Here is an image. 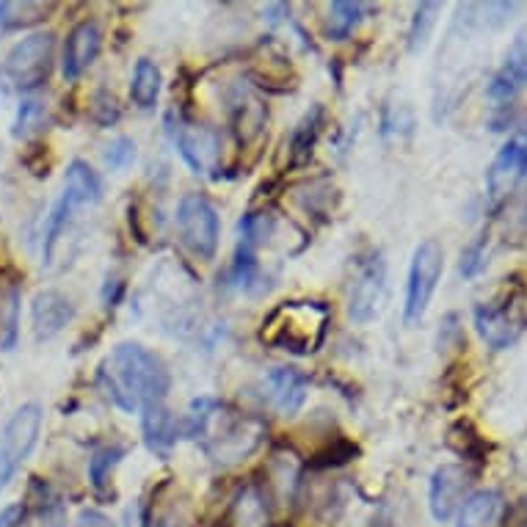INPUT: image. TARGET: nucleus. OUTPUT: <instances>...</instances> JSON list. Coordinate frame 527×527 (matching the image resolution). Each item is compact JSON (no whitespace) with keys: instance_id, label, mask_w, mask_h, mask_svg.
I'll return each instance as SVG.
<instances>
[{"instance_id":"obj_11","label":"nucleus","mask_w":527,"mask_h":527,"mask_svg":"<svg viewBox=\"0 0 527 527\" xmlns=\"http://www.w3.org/2000/svg\"><path fill=\"white\" fill-rule=\"evenodd\" d=\"M263 390L268 403L274 406L282 417H293V414L304 406L307 392H310V381L307 376L296 370V367H274L263 381Z\"/></svg>"},{"instance_id":"obj_12","label":"nucleus","mask_w":527,"mask_h":527,"mask_svg":"<svg viewBox=\"0 0 527 527\" xmlns=\"http://www.w3.org/2000/svg\"><path fill=\"white\" fill-rule=\"evenodd\" d=\"M174 144L183 161L196 174L216 172L218 166V133L205 125H180L174 130Z\"/></svg>"},{"instance_id":"obj_30","label":"nucleus","mask_w":527,"mask_h":527,"mask_svg":"<svg viewBox=\"0 0 527 527\" xmlns=\"http://www.w3.org/2000/svg\"><path fill=\"white\" fill-rule=\"evenodd\" d=\"M45 116V105L39 100H23L20 103V111H17V119H14V136L25 138L31 130H36V125L42 122Z\"/></svg>"},{"instance_id":"obj_20","label":"nucleus","mask_w":527,"mask_h":527,"mask_svg":"<svg viewBox=\"0 0 527 527\" xmlns=\"http://www.w3.org/2000/svg\"><path fill=\"white\" fill-rule=\"evenodd\" d=\"M130 97L141 111L155 108L158 97H161V69L155 67L149 58H141L133 72V83H130Z\"/></svg>"},{"instance_id":"obj_33","label":"nucleus","mask_w":527,"mask_h":527,"mask_svg":"<svg viewBox=\"0 0 527 527\" xmlns=\"http://www.w3.org/2000/svg\"><path fill=\"white\" fill-rule=\"evenodd\" d=\"M75 527H116V525L103 514V511H81Z\"/></svg>"},{"instance_id":"obj_32","label":"nucleus","mask_w":527,"mask_h":527,"mask_svg":"<svg viewBox=\"0 0 527 527\" xmlns=\"http://www.w3.org/2000/svg\"><path fill=\"white\" fill-rule=\"evenodd\" d=\"M497 527H527V497L516 500L511 508H505L503 522Z\"/></svg>"},{"instance_id":"obj_15","label":"nucleus","mask_w":527,"mask_h":527,"mask_svg":"<svg viewBox=\"0 0 527 527\" xmlns=\"http://www.w3.org/2000/svg\"><path fill=\"white\" fill-rule=\"evenodd\" d=\"M72 318H75V307L58 290H39L31 301V326L39 343L53 340Z\"/></svg>"},{"instance_id":"obj_10","label":"nucleus","mask_w":527,"mask_h":527,"mask_svg":"<svg viewBox=\"0 0 527 527\" xmlns=\"http://www.w3.org/2000/svg\"><path fill=\"white\" fill-rule=\"evenodd\" d=\"M472 470H467L464 464H445L431 475V489H428V505L436 522H447L453 519V514L459 511L467 492L472 486Z\"/></svg>"},{"instance_id":"obj_2","label":"nucleus","mask_w":527,"mask_h":527,"mask_svg":"<svg viewBox=\"0 0 527 527\" xmlns=\"http://www.w3.org/2000/svg\"><path fill=\"white\" fill-rule=\"evenodd\" d=\"M263 423L246 417L241 412H232L224 403L202 401L194 403V412L188 414L183 425V434L194 436L205 445L210 459L221 461V464H235V461L246 459L254 447L263 439Z\"/></svg>"},{"instance_id":"obj_27","label":"nucleus","mask_w":527,"mask_h":527,"mask_svg":"<svg viewBox=\"0 0 527 527\" xmlns=\"http://www.w3.org/2000/svg\"><path fill=\"white\" fill-rule=\"evenodd\" d=\"M318 119H321V108H315L312 114L301 119V125L296 127V133L290 138V149L296 152V163L307 161V155L312 152V144L318 138Z\"/></svg>"},{"instance_id":"obj_23","label":"nucleus","mask_w":527,"mask_h":527,"mask_svg":"<svg viewBox=\"0 0 527 527\" xmlns=\"http://www.w3.org/2000/svg\"><path fill=\"white\" fill-rule=\"evenodd\" d=\"M31 497L36 500L34 508L36 514H39V519L50 527H61V522H64V505L58 500V494L53 492L47 483L34 478V483H31Z\"/></svg>"},{"instance_id":"obj_4","label":"nucleus","mask_w":527,"mask_h":527,"mask_svg":"<svg viewBox=\"0 0 527 527\" xmlns=\"http://www.w3.org/2000/svg\"><path fill=\"white\" fill-rule=\"evenodd\" d=\"M56 56V34L53 31H36L20 39L3 58V75L9 89L17 92H34L50 78Z\"/></svg>"},{"instance_id":"obj_3","label":"nucleus","mask_w":527,"mask_h":527,"mask_svg":"<svg viewBox=\"0 0 527 527\" xmlns=\"http://www.w3.org/2000/svg\"><path fill=\"white\" fill-rule=\"evenodd\" d=\"M332 312L323 301H285L268 312L260 343L296 356H310L326 340Z\"/></svg>"},{"instance_id":"obj_34","label":"nucleus","mask_w":527,"mask_h":527,"mask_svg":"<svg viewBox=\"0 0 527 527\" xmlns=\"http://www.w3.org/2000/svg\"><path fill=\"white\" fill-rule=\"evenodd\" d=\"M25 508L23 505H9L3 514H0V527H20L23 525Z\"/></svg>"},{"instance_id":"obj_17","label":"nucleus","mask_w":527,"mask_h":527,"mask_svg":"<svg viewBox=\"0 0 527 527\" xmlns=\"http://www.w3.org/2000/svg\"><path fill=\"white\" fill-rule=\"evenodd\" d=\"M64 196L75 207L97 205L103 199V183L86 161H72L64 174Z\"/></svg>"},{"instance_id":"obj_14","label":"nucleus","mask_w":527,"mask_h":527,"mask_svg":"<svg viewBox=\"0 0 527 527\" xmlns=\"http://www.w3.org/2000/svg\"><path fill=\"white\" fill-rule=\"evenodd\" d=\"M100 45H103V34H100V25L94 20H83V23L75 25L69 31L67 45H64V61H61L64 78L67 81L81 78L83 72L94 64Z\"/></svg>"},{"instance_id":"obj_6","label":"nucleus","mask_w":527,"mask_h":527,"mask_svg":"<svg viewBox=\"0 0 527 527\" xmlns=\"http://www.w3.org/2000/svg\"><path fill=\"white\" fill-rule=\"evenodd\" d=\"M445 271V249L442 243L428 238L414 249L412 268H409V282H406V304H403V318L409 326L423 321L428 304L436 293V285Z\"/></svg>"},{"instance_id":"obj_29","label":"nucleus","mask_w":527,"mask_h":527,"mask_svg":"<svg viewBox=\"0 0 527 527\" xmlns=\"http://www.w3.org/2000/svg\"><path fill=\"white\" fill-rule=\"evenodd\" d=\"M105 166L111 169V172H122V169H127L130 163L136 161V141L127 136H119L114 138L108 147H105Z\"/></svg>"},{"instance_id":"obj_16","label":"nucleus","mask_w":527,"mask_h":527,"mask_svg":"<svg viewBox=\"0 0 527 527\" xmlns=\"http://www.w3.org/2000/svg\"><path fill=\"white\" fill-rule=\"evenodd\" d=\"M218 527H268V503L265 494L249 483L241 486L227 505Z\"/></svg>"},{"instance_id":"obj_31","label":"nucleus","mask_w":527,"mask_h":527,"mask_svg":"<svg viewBox=\"0 0 527 527\" xmlns=\"http://www.w3.org/2000/svg\"><path fill=\"white\" fill-rule=\"evenodd\" d=\"M483 260H486V252H483V241L467 246V249H464V254H461V274L467 276V279L478 276L481 274V268H483Z\"/></svg>"},{"instance_id":"obj_19","label":"nucleus","mask_w":527,"mask_h":527,"mask_svg":"<svg viewBox=\"0 0 527 527\" xmlns=\"http://www.w3.org/2000/svg\"><path fill=\"white\" fill-rule=\"evenodd\" d=\"M144 417H141V425H144V439H147V445L155 450V453H166L169 447L180 439L183 434V425L177 423L172 417V412L158 403V406H149L144 409Z\"/></svg>"},{"instance_id":"obj_9","label":"nucleus","mask_w":527,"mask_h":527,"mask_svg":"<svg viewBox=\"0 0 527 527\" xmlns=\"http://www.w3.org/2000/svg\"><path fill=\"white\" fill-rule=\"evenodd\" d=\"M527 174V133H516L508 138L503 149L494 155L492 166L486 172V191L494 202L516 191V185L525 180Z\"/></svg>"},{"instance_id":"obj_25","label":"nucleus","mask_w":527,"mask_h":527,"mask_svg":"<svg viewBox=\"0 0 527 527\" xmlns=\"http://www.w3.org/2000/svg\"><path fill=\"white\" fill-rule=\"evenodd\" d=\"M122 456H125V447H100V450H94L92 459H89V481H92L94 489H103Z\"/></svg>"},{"instance_id":"obj_24","label":"nucleus","mask_w":527,"mask_h":527,"mask_svg":"<svg viewBox=\"0 0 527 527\" xmlns=\"http://www.w3.org/2000/svg\"><path fill=\"white\" fill-rule=\"evenodd\" d=\"M503 75L514 86L527 83V25L514 36V42L508 47V56H505V69Z\"/></svg>"},{"instance_id":"obj_26","label":"nucleus","mask_w":527,"mask_h":527,"mask_svg":"<svg viewBox=\"0 0 527 527\" xmlns=\"http://www.w3.org/2000/svg\"><path fill=\"white\" fill-rule=\"evenodd\" d=\"M359 14H362V6L359 3H332L329 9V25L326 31L332 39H345L351 34L359 23Z\"/></svg>"},{"instance_id":"obj_13","label":"nucleus","mask_w":527,"mask_h":527,"mask_svg":"<svg viewBox=\"0 0 527 527\" xmlns=\"http://www.w3.org/2000/svg\"><path fill=\"white\" fill-rule=\"evenodd\" d=\"M475 329L489 348L503 351V348H511L519 340L522 323L514 315L511 304H481L475 310Z\"/></svg>"},{"instance_id":"obj_28","label":"nucleus","mask_w":527,"mask_h":527,"mask_svg":"<svg viewBox=\"0 0 527 527\" xmlns=\"http://www.w3.org/2000/svg\"><path fill=\"white\" fill-rule=\"evenodd\" d=\"M436 14H439V3H423L417 12H414L412 20V31H409V50L417 53L423 50L428 36H431V28L436 25Z\"/></svg>"},{"instance_id":"obj_5","label":"nucleus","mask_w":527,"mask_h":527,"mask_svg":"<svg viewBox=\"0 0 527 527\" xmlns=\"http://www.w3.org/2000/svg\"><path fill=\"white\" fill-rule=\"evenodd\" d=\"M42 434V406L23 403L0 428V492L12 483Z\"/></svg>"},{"instance_id":"obj_1","label":"nucleus","mask_w":527,"mask_h":527,"mask_svg":"<svg viewBox=\"0 0 527 527\" xmlns=\"http://www.w3.org/2000/svg\"><path fill=\"white\" fill-rule=\"evenodd\" d=\"M97 384L116 409L136 414L163 403L169 392V373L161 356H155L149 348L122 343L105 356L97 373Z\"/></svg>"},{"instance_id":"obj_22","label":"nucleus","mask_w":527,"mask_h":527,"mask_svg":"<svg viewBox=\"0 0 527 527\" xmlns=\"http://www.w3.org/2000/svg\"><path fill=\"white\" fill-rule=\"evenodd\" d=\"M72 210H75V205L69 202L67 196L64 194L58 196V202L53 205V210H50V216H47V221H45V243H42L45 263L53 260V254H56V243H58V238H61V232L67 230V221H69V216H72Z\"/></svg>"},{"instance_id":"obj_21","label":"nucleus","mask_w":527,"mask_h":527,"mask_svg":"<svg viewBox=\"0 0 527 527\" xmlns=\"http://www.w3.org/2000/svg\"><path fill=\"white\" fill-rule=\"evenodd\" d=\"M53 12V3H0V28L3 31H17V28H28V25H36L45 20L47 14Z\"/></svg>"},{"instance_id":"obj_18","label":"nucleus","mask_w":527,"mask_h":527,"mask_svg":"<svg viewBox=\"0 0 527 527\" xmlns=\"http://www.w3.org/2000/svg\"><path fill=\"white\" fill-rule=\"evenodd\" d=\"M500 516H503V494L494 489H481L464 500L456 527H497Z\"/></svg>"},{"instance_id":"obj_7","label":"nucleus","mask_w":527,"mask_h":527,"mask_svg":"<svg viewBox=\"0 0 527 527\" xmlns=\"http://www.w3.org/2000/svg\"><path fill=\"white\" fill-rule=\"evenodd\" d=\"M177 232L185 249L199 260H213L218 252V224L216 207L207 202L202 194H188L177 205Z\"/></svg>"},{"instance_id":"obj_8","label":"nucleus","mask_w":527,"mask_h":527,"mask_svg":"<svg viewBox=\"0 0 527 527\" xmlns=\"http://www.w3.org/2000/svg\"><path fill=\"white\" fill-rule=\"evenodd\" d=\"M387 293V263L381 252H370L356 263L354 279L348 287V315L356 323L373 321Z\"/></svg>"}]
</instances>
